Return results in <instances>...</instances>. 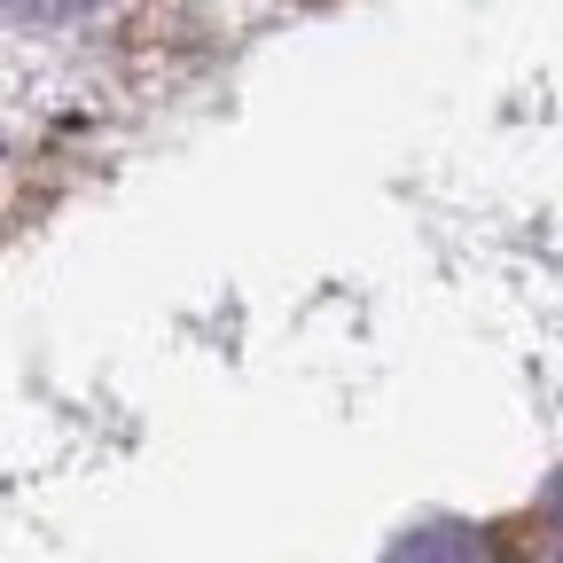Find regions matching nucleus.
<instances>
[{
    "instance_id": "2",
    "label": "nucleus",
    "mask_w": 563,
    "mask_h": 563,
    "mask_svg": "<svg viewBox=\"0 0 563 563\" xmlns=\"http://www.w3.org/2000/svg\"><path fill=\"white\" fill-rule=\"evenodd\" d=\"M87 9H102V0H0V16H16V24H70Z\"/></svg>"
},
{
    "instance_id": "3",
    "label": "nucleus",
    "mask_w": 563,
    "mask_h": 563,
    "mask_svg": "<svg viewBox=\"0 0 563 563\" xmlns=\"http://www.w3.org/2000/svg\"><path fill=\"white\" fill-rule=\"evenodd\" d=\"M548 517H555V525H563V470H555V477H548Z\"/></svg>"
},
{
    "instance_id": "1",
    "label": "nucleus",
    "mask_w": 563,
    "mask_h": 563,
    "mask_svg": "<svg viewBox=\"0 0 563 563\" xmlns=\"http://www.w3.org/2000/svg\"><path fill=\"white\" fill-rule=\"evenodd\" d=\"M384 563H493V555H485V540H477L470 525L431 517V525H407V532L391 540V555H384Z\"/></svg>"
},
{
    "instance_id": "4",
    "label": "nucleus",
    "mask_w": 563,
    "mask_h": 563,
    "mask_svg": "<svg viewBox=\"0 0 563 563\" xmlns=\"http://www.w3.org/2000/svg\"><path fill=\"white\" fill-rule=\"evenodd\" d=\"M555 563H563V555H555Z\"/></svg>"
}]
</instances>
